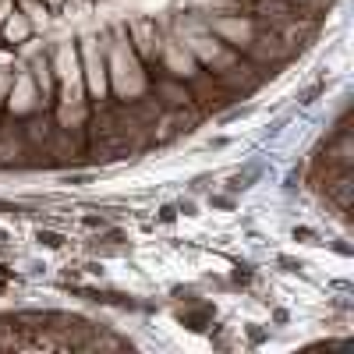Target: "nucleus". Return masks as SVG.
Returning <instances> with one entry per match:
<instances>
[{"instance_id":"nucleus-1","label":"nucleus","mask_w":354,"mask_h":354,"mask_svg":"<svg viewBox=\"0 0 354 354\" xmlns=\"http://www.w3.org/2000/svg\"><path fill=\"white\" fill-rule=\"evenodd\" d=\"M337 0H0V170L135 160L315 46Z\"/></svg>"},{"instance_id":"nucleus-2","label":"nucleus","mask_w":354,"mask_h":354,"mask_svg":"<svg viewBox=\"0 0 354 354\" xmlns=\"http://www.w3.org/2000/svg\"><path fill=\"white\" fill-rule=\"evenodd\" d=\"M0 347L18 351H100L131 347V340L100 330L71 312H0Z\"/></svg>"},{"instance_id":"nucleus-3","label":"nucleus","mask_w":354,"mask_h":354,"mask_svg":"<svg viewBox=\"0 0 354 354\" xmlns=\"http://www.w3.org/2000/svg\"><path fill=\"white\" fill-rule=\"evenodd\" d=\"M39 241H43V245H50V248L61 245V238H57V234H39Z\"/></svg>"},{"instance_id":"nucleus-4","label":"nucleus","mask_w":354,"mask_h":354,"mask_svg":"<svg viewBox=\"0 0 354 354\" xmlns=\"http://www.w3.org/2000/svg\"><path fill=\"white\" fill-rule=\"evenodd\" d=\"M8 280H11V273L4 270V266H0V294H4V287H8Z\"/></svg>"}]
</instances>
